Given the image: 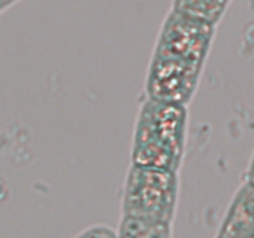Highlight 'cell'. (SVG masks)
<instances>
[{"instance_id": "obj_4", "label": "cell", "mask_w": 254, "mask_h": 238, "mask_svg": "<svg viewBox=\"0 0 254 238\" xmlns=\"http://www.w3.org/2000/svg\"><path fill=\"white\" fill-rule=\"evenodd\" d=\"M216 238H254V186L238 191Z\"/></svg>"}, {"instance_id": "obj_2", "label": "cell", "mask_w": 254, "mask_h": 238, "mask_svg": "<svg viewBox=\"0 0 254 238\" xmlns=\"http://www.w3.org/2000/svg\"><path fill=\"white\" fill-rule=\"evenodd\" d=\"M185 106L148 98L136 123L133 165L178 170L185 145Z\"/></svg>"}, {"instance_id": "obj_7", "label": "cell", "mask_w": 254, "mask_h": 238, "mask_svg": "<svg viewBox=\"0 0 254 238\" xmlns=\"http://www.w3.org/2000/svg\"><path fill=\"white\" fill-rule=\"evenodd\" d=\"M76 238H117V235L108 227H93Z\"/></svg>"}, {"instance_id": "obj_1", "label": "cell", "mask_w": 254, "mask_h": 238, "mask_svg": "<svg viewBox=\"0 0 254 238\" xmlns=\"http://www.w3.org/2000/svg\"><path fill=\"white\" fill-rule=\"evenodd\" d=\"M213 25L171 11L149 68L148 98L185 106L197 84Z\"/></svg>"}, {"instance_id": "obj_8", "label": "cell", "mask_w": 254, "mask_h": 238, "mask_svg": "<svg viewBox=\"0 0 254 238\" xmlns=\"http://www.w3.org/2000/svg\"><path fill=\"white\" fill-rule=\"evenodd\" d=\"M248 183L254 186V158H253L252 163H251L250 171H248Z\"/></svg>"}, {"instance_id": "obj_5", "label": "cell", "mask_w": 254, "mask_h": 238, "mask_svg": "<svg viewBox=\"0 0 254 238\" xmlns=\"http://www.w3.org/2000/svg\"><path fill=\"white\" fill-rule=\"evenodd\" d=\"M230 0H175L174 11L215 25Z\"/></svg>"}, {"instance_id": "obj_9", "label": "cell", "mask_w": 254, "mask_h": 238, "mask_svg": "<svg viewBox=\"0 0 254 238\" xmlns=\"http://www.w3.org/2000/svg\"><path fill=\"white\" fill-rule=\"evenodd\" d=\"M15 1H16V0H0V11H2L5 7L10 6V5Z\"/></svg>"}, {"instance_id": "obj_6", "label": "cell", "mask_w": 254, "mask_h": 238, "mask_svg": "<svg viewBox=\"0 0 254 238\" xmlns=\"http://www.w3.org/2000/svg\"><path fill=\"white\" fill-rule=\"evenodd\" d=\"M117 238H170V225L123 216Z\"/></svg>"}, {"instance_id": "obj_3", "label": "cell", "mask_w": 254, "mask_h": 238, "mask_svg": "<svg viewBox=\"0 0 254 238\" xmlns=\"http://www.w3.org/2000/svg\"><path fill=\"white\" fill-rule=\"evenodd\" d=\"M176 198V171L133 165L124 191L123 216L170 225Z\"/></svg>"}]
</instances>
